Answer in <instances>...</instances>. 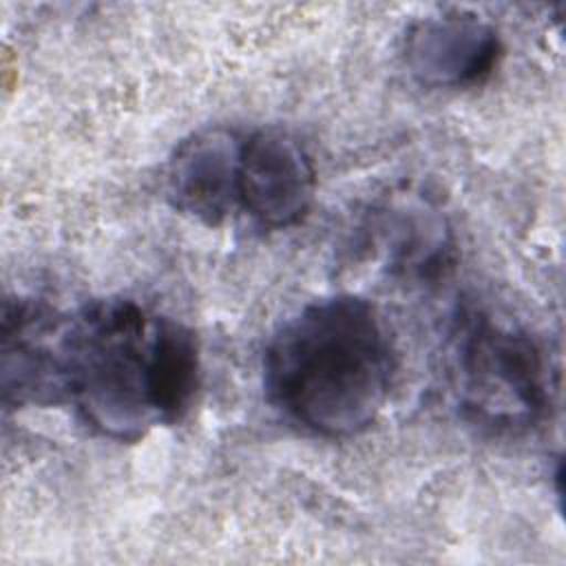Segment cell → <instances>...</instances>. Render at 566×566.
Returning a JSON list of instances; mask_svg holds the SVG:
<instances>
[{"mask_svg":"<svg viewBox=\"0 0 566 566\" xmlns=\"http://www.w3.org/2000/svg\"><path fill=\"white\" fill-rule=\"evenodd\" d=\"M69 314L38 298H7L2 307V402L53 407L66 402L64 334Z\"/></svg>","mask_w":566,"mask_h":566,"instance_id":"277c9868","label":"cell"},{"mask_svg":"<svg viewBox=\"0 0 566 566\" xmlns=\"http://www.w3.org/2000/svg\"><path fill=\"white\" fill-rule=\"evenodd\" d=\"M241 137L223 126L201 128L181 139L166 164V197L175 210L219 226L239 208Z\"/></svg>","mask_w":566,"mask_h":566,"instance_id":"8992f818","label":"cell"},{"mask_svg":"<svg viewBox=\"0 0 566 566\" xmlns=\"http://www.w3.org/2000/svg\"><path fill=\"white\" fill-rule=\"evenodd\" d=\"M500 57V38L473 13H442L413 22L405 38L411 75L431 88H462L491 75Z\"/></svg>","mask_w":566,"mask_h":566,"instance_id":"52a82bcc","label":"cell"},{"mask_svg":"<svg viewBox=\"0 0 566 566\" xmlns=\"http://www.w3.org/2000/svg\"><path fill=\"white\" fill-rule=\"evenodd\" d=\"M387 268L407 279H436L453 256V237L447 219L427 201L389 203L376 223Z\"/></svg>","mask_w":566,"mask_h":566,"instance_id":"ba28073f","label":"cell"},{"mask_svg":"<svg viewBox=\"0 0 566 566\" xmlns=\"http://www.w3.org/2000/svg\"><path fill=\"white\" fill-rule=\"evenodd\" d=\"M316 195V170L307 150L285 130L261 128L241 142L239 208L265 230L303 221Z\"/></svg>","mask_w":566,"mask_h":566,"instance_id":"5b68a950","label":"cell"},{"mask_svg":"<svg viewBox=\"0 0 566 566\" xmlns=\"http://www.w3.org/2000/svg\"><path fill=\"white\" fill-rule=\"evenodd\" d=\"M458 396L473 422L497 431L537 424L553 405V369L526 332L471 314L455 347Z\"/></svg>","mask_w":566,"mask_h":566,"instance_id":"3957f363","label":"cell"},{"mask_svg":"<svg viewBox=\"0 0 566 566\" xmlns=\"http://www.w3.org/2000/svg\"><path fill=\"white\" fill-rule=\"evenodd\" d=\"M394 374L376 307L356 294L307 303L270 338L263 387L290 422L321 438H352L380 416Z\"/></svg>","mask_w":566,"mask_h":566,"instance_id":"7a4b0ae2","label":"cell"},{"mask_svg":"<svg viewBox=\"0 0 566 566\" xmlns=\"http://www.w3.org/2000/svg\"><path fill=\"white\" fill-rule=\"evenodd\" d=\"M199 343L190 327L111 296L69 314L66 402L99 436L135 442L181 420L199 389Z\"/></svg>","mask_w":566,"mask_h":566,"instance_id":"6da1fadb","label":"cell"}]
</instances>
